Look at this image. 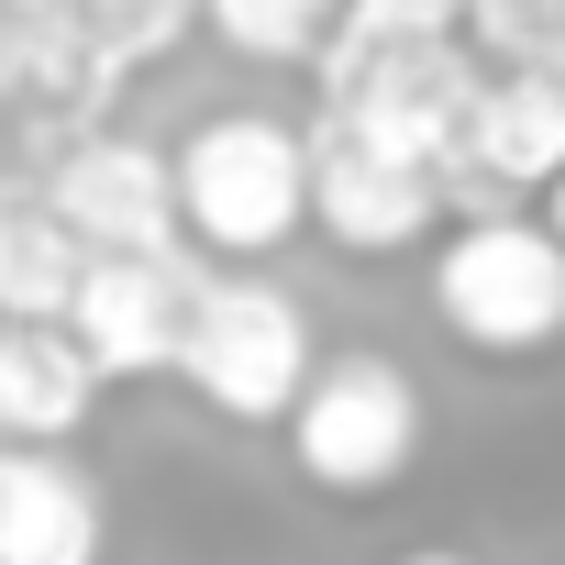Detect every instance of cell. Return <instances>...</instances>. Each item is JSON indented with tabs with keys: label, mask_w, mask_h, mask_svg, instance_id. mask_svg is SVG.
Wrapping results in <instances>:
<instances>
[{
	"label": "cell",
	"mask_w": 565,
	"mask_h": 565,
	"mask_svg": "<svg viewBox=\"0 0 565 565\" xmlns=\"http://www.w3.org/2000/svg\"><path fill=\"white\" fill-rule=\"evenodd\" d=\"M0 200H12V167H0Z\"/></svg>",
	"instance_id": "18"
},
{
	"label": "cell",
	"mask_w": 565,
	"mask_h": 565,
	"mask_svg": "<svg viewBox=\"0 0 565 565\" xmlns=\"http://www.w3.org/2000/svg\"><path fill=\"white\" fill-rule=\"evenodd\" d=\"M277 433H289V466L322 499H377L422 455V388H411L399 355H322L311 388H300V411Z\"/></svg>",
	"instance_id": "4"
},
{
	"label": "cell",
	"mask_w": 565,
	"mask_h": 565,
	"mask_svg": "<svg viewBox=\"0 0 565 565\" xmlns=\"http://www.w3.org/2000/svg\"><path fill=\"white\" fill-rule=\"evenodd\" d=\"M543 222H554V233H565V178H554V189H543Z\"/></svg>",
	"instance_id": "16"
},
{
	"label": "cell",
	"mask_w": 565,
	"mask_h": 565,
	"mask_svg": "<svg viewBox=\"0 0 565 565\" xmlns=\"http://www.w3.org/2000/svg\"><path fill=\"white\" fill-rule=\"evenodd\" d=\"M178 222L211 255H277L311 222V134L277 111H211L178 145Z\"/></svg>",
	"instance_id": "2"
},
{
	"label": "cell",
	"mask_w": 565,
	"mask_h": 565,
	"mask_svg": "<svg viewBox=\"0 0 565 565\" xmlns=\"http://www.w3.org/2000/svg\"><path fill=\"white\" fill-rule=\"evenodd\" d=\"M178 377L222 422H289L300 388H311V311L277 289V277H200Z\"/></svg>",
	"instance_id": "5"
},
{
	"label": "cell",
	"mask_w": 565,
	"mask_h": 565,
	"mask_svg": "<svg viewBox=\"0 0 565 565\" xmlns=\"http://www.w3.org/2000/svg\"><path fill=\"white\" fill-rule=\"evenodd\" d=\"M67 12H78V34H89V67L122 78V67L167 56V45L200 23V0H67Z\"/></svg>",
	"instance_id": "14"
},
{
	"label": "cell",
	"mask_w": 565,
	"mask_h": 565,
	"mask_svg": "<svg viewBox=\"0 0 565 565\" xmlns=\"http://www.w3.org/2000/svg\"><path fill=\"white\" fill-rule=\"evenodd\" d=\"M466 178L477 189H554L565 178V34L532 56H499L477 134H466Z\"/></svg>",
	"instance_id": "9"
},
{
	"label": "cell",
	"mask_w": 565,
	"mask_h": 565,
	"mask_svg": "<svg viewBox=\"0 0 565 565\" xmlns=\"http://www.w3.org/2000/svg\"><path fill=\"white\" fill-rule=\"evenodd\" d=\"M200 23H211L233 56H266V67H322V45L355 23V0H200Z\"/></svg>",
	"instance_id": "13"
},
{
	"label": "cell",
	"mask_w": 565,
	"mask_h": 565,
	"mask_svg": "<svg viewBox=\"0 0 565 565\" xmlns=\"http://www.w3.org/2000/svg\"><path fill=\"white\" fill-rule=\"evenodd\" d=\"M477 0H355V23H422V34H466Z\"/></svg>",
	"instance_id": "15"
},
{
	"label": "cell",
	"mask_w": 565,
	"mask_h": 565,
	"mask_svg": "<svg viewBox=\"0 0 565 565\" xmlns=\"http://www.w3.org/2000/svg\"><path fill=\"white\" fill-rule=\"evenodd\" d=\"M78 277H89V244L67 233V211L45 189L0 200V322H67Z\"/></svg>",
	"instance_id": "12"
},
{
	"label": "cell",
	"mask_w": 565,
	"mask_h": 565,
	"mask_svg": "<svg viewBox=\"0 0 565 565\" xmlns=\"http://www.w3.org/2000/svg\"><path fill=\"white\" fill-rule=\"evenodd\" d=\"M433 322L466 355H543L565 333V233L554 222H455L433 255Z\"/></svg>",
	"instance_id": "3"
},
{
	"label": "cell",
	"mask_w": 565,
	"mask_h": 565,
	"mask_svg": "<svg viewBox=\"0 0 565 565\" xmlns=\"http://www.w3.org/2000/svg\"><path fill=\"white\" fill-rule=\"evenodd\" d=\"M322 111L399 145L411 167H433L444 189L466 178V134H477V100H488V67H477V34H422V23H344L322 45Z\"/></svg>",
	"instance_id": "1"
},
{
	"label": "cell",
	"mask_w": 565,
	"mask_h": 565,
	"mask_svg": "<svg viewBox=\"0 0 565 565\" xmlns=\"http://www.w3.org/2000/svg\"><path fill=\"white\" fill-rule=\"evenodd\" d=\"M45 200L67 211V233L89 255H167L178 222V156H156L145 134H67L45 167Z\"/></svg>",
	"instance_id": "6"
},
{
	"label": "cell",
	"mask_w": 565,
	"mask_h": 565,
	"mask_svg": "<svg viewBox=\"0 0 565 565\" xmlns=\"http://www.w3.org/2000/svg\"><path fill=\"white\" fill-rule=\"evenodd\" d=\"M111 377L67 322H0V444H67Z\"/></svg>",
	"instance_id": "11"
},
{
	"label": "cell",
	"mask_w": 565,
	"mask_h": 565,
	"mask_svg": "<svg viewBox=\"0 0 565 565\" xmlns=\"http://www.w3.org/2000/svg\"><path fill=\"white\" fill-rule=\"evenodd\" d=\"M111 521L67 444H0V565H100Z\"/></svg>",
	"instance_id": "10"
},
{
	"label": "cell",
	"mask_w": 565,
	"mask_h": 565,
	"mask_svg": "<svg viewBox=\"0 0 565 565\" xmlns=\"http://www.w3.org/2000/svg\"><path fill=\"white\" fill-rule=\"evenodd\" d=\"M399 565H466V554H399Z\"/></svg>",
	"instance_id": "17"
},
{
	"label": "cell",
	"mask_w": 565,
	"mask_h": 565,
	"mask_svg": "<svg viewBox=\"0 0 565 565\" xmlns=\"http://www.w3.org/2000/svg\"><path fill=\"white\" fill-rule=\"evenodd\" d=\"M189 311H200V266H178V244L167 255H89L67 333L89 344L100 377H178Z\"/></svg>",
	"instance_id": "8"
},
{
	"label": "cell",
	"mask_w": 565,
	"mask_h": 565,
	"mask_svg": "<svg viewBox=\"0 0 565 565\" xmlns=\"http://www.w3.org/2000/svg\"><path fill=\"white\" fill-rule=\"evenodd\" d=\"M433 211H444V178L433 167H411L399 145H377V134H355L333 111L311 122V222H322V244L399 255V244L433 233Z\"/></svg>",
	"instance_id": "7"
}]
</instances>
